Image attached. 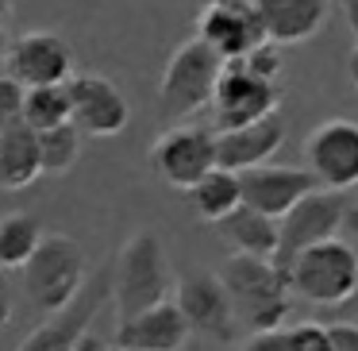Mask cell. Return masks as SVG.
<instances>
[{
    "mask_svg": "<svg viewBox=\"0 0 358 351\" xmlns=\"http://www.w3.org/2000/svg\"><path fill=\"white\" fill-rule=\"evenodd\" d=\"M220 62L201 39H185L178 50L170 55L162 70V81H158V109H162L166 120H185L193 112L208 109L212 93H216L220 81Z\"/></svg>",
    "mask_w": 358,
    "mask_h": 351,
    "instance_id": "5",
    "label": "cell"
},
{
    "mask_svg": "<svg viewBox=\"0 0 358 351\" xmlns=\"http://www.w3.org/2000/svg\"><path fill=\"white\" fill-rule=\"evenodd\" d=\"M108 301H112V259L96 266L93 278H85L81 294L66 309L50 312L16 351H78V343L89 336L93 320L108 309Z\"/></svg>",
    "mask_w": 358,
    "mask_h": 351,
    "instance_id": "6",
    "label": "cell"
},
{
    "mask_svg": "<svg viewBox=\"0 0 358 351\" xmlns=\"http://www.w3.org/2000/svg\"><path fill=\"white\" fill-rule=\"evenodd\" d=\"M108 351H131V347H116V343H112V347Z\"/></svg>",
    "mask_w": 358,
    "mask_h": 351,
    "instance_id": "36",
    "label": "cell"
},
{
    "mask_svg": "<svg viewBox=\"0 0 358 351\" xmlns=\"http://www.w3.org/2000/svg\"><path fill=\"white\" fill-rule=\"evenodd\" d=\"M24 294L39 312H58L81 294L85 286V251L73 235L47 232L24 270Z\"/></svg>",
    "mask_w": 358,
    "mask_h": 351,
    "instance_id": "4",
    "label": "cell"
},
{
    "mask_svg": "<svg viewBox=\"0 0 358 351\" xmlns=\"http://www.w3.org/2000/svg\"><path fill=\"white\" fill-rule=\"evenodd\" d=\"M170 289H173V274L162 235L150 232V228L131 232L112 259V301H116L120 320L170 301Z\"/></svg>",
    "mask_w": 358,
    "mask_h": 351,
    "instance_id": "2",
    "label": "cell"
},
{
    "mask_svg": "<svg viewBox=\"0 0 358 351\" xmlns=\"http://www.w3.org/2000/svg\"><path fill=\"white\" fill-rule=\"evenodd\" d=\"M81 139L85 135L73 124L50 128V132H39V163L43 174H70L81 158Z\"/></svg>",
    "mask_w": 358,
    "mask_h": 351,
    "instance_id": "24",
    "label": "cell"
},
{
    "mask_svg": "<svg viewBox=\"0 0 358 351\" xmlns=\"http://www.w3.org/2000/svg\"><path fill=\"white\" fill-rule=\"evenodd\" d=\"M4 20H8V0H0V39H4Z\"/></svg>",
    "mask_w": 358,
    "mask_h": 351,
    "instance_id": "34",
    "label": "cell"
},
{
    "mask_svg": "<svg viewBox=\"0 0 358 351\" xmlns=\"http://www.w3.org/2000/svg\"><path fill=\"white\" fill-rule=\"evenodd\" d=\"M347 78H350V85L358 89V47L347 55Z\"/></svg>",
    "mask_w": 358,
    "mask_h": 351,
    "instance_id": "32",
    "label": "cell"
},
{
    "mask_svg": "<svg viewBox=\"0 0 358 351\" xmlns=\"http://www.w3.org/2000/svg\"><path fill=\"white\" fill-rule=\"evenodd\" d=\"M43 178L39 163V135L27 124H8L0 132V189L4 193H20V189L35 186Z\"/></svg>",
    "mask_w": 358,
    "mask_h": 351,
    "instance_id": "19",
    "label": "cell"
},
{
    "mask_svg": "<svg viewBox=\"0 0 358 351\" xmlns=\"http://www.w3.org/2000/svg\"><path fill=\"white\" fill-rule=\"evenodd\" d=\"M347 305H358V286H355V297H350V301Z\"/></svg>",
    "mask_w": 358,
    "mask_h": 351,
    "instance_id": "35",
    "label": "cell"
},
{
    "mask_svg": "<svg viewBox=\"0 0 358 351\" xmlns=\"http://www.w3.org/2000/svg\"><path fill=\"white\" fill-rule=\"evenodd\" d=\"M12 320V282H8V270L0 266V328H8Z\"/></svg>",
    "mask_w": 358,
    "mask_h": 351,
    "instance_id": "29",
    "label": "cell"
},
{
    "mask_svg": "<svg viewBox=\"0 0 358 351\" xmlns=\"http://www.w3.org/2000/svg\"><path fill=\"white\" fill-rule=\"evenodd\" d=\"M347 193H331V189H312L304 201H296L285 216L278 220V255L273 263L285 266L293 255H301L304 247H316L339 235L343 212H347Z\"/></svg>",
    "mask_w": 358,
    "mask_h": 351,
    "instance_id": "10",
    "label": "cell"
},
{
    "mask_svg": "<svg viewBox=\"0 0 358 351\" xmlns=\"http://www.w3.org/2000/svg\"><path fill=\"white\" fill-rule=\"evenodd\" d=\"M285 143V120L281 112L266 120H255L247 128H231V132H216V166L231 174H247L255 166H266Z\"/></svg>",
    "mask_w": 358,
    "mask_h": 351,
    "instance_id": "17",
    "label": "cell"
},
{
    "mask_svg": "<svg viewBox=\"0 0 358 351\" xmlns=\"http://www.w3.org/2000/svg\"><path fill=\"white\" fill-rule=\"evenodd\" d=\"M20 104H24V89H20L12 78L0 74V132L20 120Z\"/></svg>",
    "mask_w": 358,
    "mask_h": 351,
    "instance_id": "27",
    "label": "cell"
},
{
    "mask_svg": "<svg viewBox=\"0 0 358 351\" xmlns=\"http://www.w3.org/2000/svg\"><path fill=\"white\" fill-rule=\"evenodd\" d=\"M258 27L278 47H296L324 32L331 16V0H250Z\"/></svg>",
    "mask_w": 358,
    "mask_h": 351,
    "instance_id": "16",
    "label": "cell"
},
{
    "mask_svg": "<svg viewBox=\"0 0 358 351\" xmlns=\"http://www.w3.org/2000/svg\"><path fill=\"white\" fill-rule=\"evenodd\" d=\"M20 124H27L35 135H39V132H50V128L70 124V93H66V85L24 89V104H20Z\"/></svg>",
    "mask_w": 358,
    "mask_h": 351,
    "instance_id": "23",
    "label": "cell"
},
{
    "mask_svg": "<svg viewBox=\"0 0 358 351\" xmlns=\"http://www.w3.org/2000/svg\"><path fill=\"white\" fill-rule=\"evenodd\" d=\"M239 189H243V205H247V209L262 212V216H270V220H281L296 201H304V197L320 186L312 181V174L304 170V166L266 163V166H255V170L239 174Z\"/></svg>",
    "mask_w": 358,
    "mask_h": 351,
    "instance_id": "15",
    "label": "cell"
},
{
    "mask_svg": "<svg viewBox=\"0 0 358 351\" xmlns=\"http://www.w3.org/2000/svg\"><path fill=\"white\" fill-rule=\"evenodd\" d=\"M173 305L178 312L185 317L189 324V336H208V340H220V343H231L235 340V309H231V297L227 289L220 286L216 270H189L178 278L173 286Z\"/></svg>",
    "mask_w": 358,
    "mask_h": 351,
    "instance_id": "12",
    "label": "cell"
},
{
    "mask_svg": "<svg viewBox=\"0 0 358 351\" xmlns=\"http://www.w3.org/2000/svg\"><path fill=\"white\" fill-rule=\"evenodd\" d=\"M243 351H296L293 328H270V332H250Z\"/></svg>",
    "mask_w": 358,
    "mask_h": 351,
    "instance_id": "26",
    "label": "cell"
},
{
    "mask_svg": "<svg viewBox=\"0 0 358 351\" xmlns=\"http://www.w3.org/2000/svg\"><path fill=\"white\" fill-rule=\"evenodd\" d=\"M281 104V85L278 81H262L247 70L243 62H224L212 93V116H216V132H231V128H247L255 120L273 116Z\"/></svg>",
    "mask_w": 358,
    "mask_h": 351,
    "instance_id": "8",
    "label": "cell"
},
{
    "mask_svg": "<svg viewBox=\"0 0 358 351\" xmlns=\"http://www.w3.org/2000/svg\"><path fill=\"white\" fill-rule=\"evenodd\" d=\"M78 351H108V347H104V343H101V340H96V336H93V332H89V336H85V340H81V343H78Z\"/></svg>",
    "mask_w": 358,
    "mask_h": 351,
    "instance_id": "33",
    "label": "cell"
},
{
    "mask_svg": "<svg viewBox=\"0 0 358 351\" xmlns=\"http://www.w3.org/2000/svg\"><path fill=\"white\" fill-rule=\"evenodd\" d=\"M43 224L31 212H4L0 216V266L4 270H24L27 259L43 243Z\"/></svg>",
    "mask_w": 358,
    "mask_h": 351,
    "instance_id": "22",
    "label": "cell"
},
{
    "mask_svg": "<svg viewBox=\"0 0 358 351\" xmlns=\"http://www.w3.org/2000/svg\"><path fill=\"white\" fill-rule=\"evenodd\" d=\"M343 232H347V243H358V197L347 201V212H343Z\"/></svg>",
    "mask_w": 358,
    "mask_h": 351,
    "instance_id": "30",
    "label": "cell"
},
{
    "mask_svg": "<svg viewBox=\"0 0 358 351\" xmlns=\"http://www.w3.org/2000/svg\"><path fill=\"white\" fill-rule=\"evenodd\" d=\"M212 228L224 235V243L235 251V255H255V259H273L278 255V220L262 216V212L247 209V205H239L231 216H224Z\"/></svg>",
    "mask_w": 358,
    "mask_h": 351,
    "instance_id": "20",
    "label": "cell"
},
{
    "mask_svg": "<svg viewBox=\"0 0 358 351\" xmlns=\"http://www.w3.org/2000/svg\"><path fill=\"white\" fill-rule=\"evenodd\" d=\"M304 170L320 189L347 193L358 186V120L331 116L304 139Z\"/></svg>",
    "mask_w": 358,
    "mask_h": 351,
    "instance_id": "7",
    "label": "cell"
},
{
    "mask_svg": "<svg viewBox=\"0 0 358 351\" xmlns=\"http://www.w3.org/2000/svg\"><path fill=\"white\" fill-rule=\"evenodd\" d=\"M239 62L247 66L255 78H262V81H278L281 78V66H285V62H281V47H278V43H270V39H262L255 50H247Z\"/></svg>",
    "mask_w": 358,
    "mask_h": 351,
    "instance_id": "25",
    "label": "cell"
},
{
    "mask_svg": "<svg viewBox=\"0 0 358 351\" xmlns=\"http://www.w3.org/2000/svg\"><path fill=\"white\" fill-rule=\"evenodd\" d=\"M112 343L131 351H181L189 343V324L178 312V305L162 301L155 309H143L135 317L120 320Z\"/></svg>",
    "mask_w": 358,
    "mask_h": 351,
    "instance_id": "18",
    "label": "cell"
},
{
    "mask_svg": "<svg viewBox=\"0 0 358 351\" xmlns=\"http://www.w3.org/2000/svg\"><path fill=\"white\" fill-rule=\"evenodd\" d=\"M339 4H343V16H347V27L358 39V0H339Z\"/></svg>",
    "mask_w": 358,
    "mask_h": 351,
    "instance_id": "31",
    "label": "cell"
},
{
    "mask_svg": "<svg viewBox=\"0 0 358 351\" xmlns=\"http://www.w3.org/2000/svg\"><path fill=\"white\" fill-rule=\"evenodd\" d=\"M289 294L308 305H347L358 286V251L347 240H327L316 247H304L285 263Z\"/></svg>",
    "mask_w": 358,
    "mask_h": 351,
    "instance_id": "3",
    "label": "cell"
},
{
    "mask_svg": "<svg viewBox=\"0 0 358 351\" xmlns=\"http://www.w3.org/2000/svg\"><path fill=\"white\" fill-rule=\"evenodd\" d=\"M185 193H189V205H193V212L204 220V224H220V220L231 216V212L243 205L239 174L220 170V166H216V170H208L193 189H185Z\"/></svg>",
    "mask_w": 358,
    "mask_h": 351,
    "instance_id": "21",
    "label": "cell"
},
{
    "mask_svg": "<svg viewBox=\"0 0 358 351\" xmlns=\"http://www.w3.org/2000/svg\"><path fill=\"white\" fill-rule=\"evenodd\" d=\"M220 62H239L266 39L250 0H208L196 16V35Z\"/></svg>",
    "mask_w": 358,
    "mask_h": 351,
    "instance_id": "14",
    "label": "cell"
},
{
    "mask_svg": "<svg viewBox=\"0 0 358 351\" xmlns=\"http://www.w3.org/2000/svg\"><path fill=\"white\" fill-rule=\"evenodd\" d=\"M324 336H327V351H358V324H350V320L324 324Z\"/></svg>",
    "mask_w": 358,
    "mask_h": 351,
    "instance_id": "28",
    "label": "cell"
},
{
    "mask_svg": "<svg viewBox=\"0 0 358 351\" xmlns=\"http://www.w3.org/2000/svg\"><path fill=\"white\" fill-rule=\"evenodd\" d=\"M4 78L20 89L66 85L73 78V50L55 32H24L4 50Z\"/></svg>",
    "mask_w": 358,
    "mask_h": 351,
    "instance_id": "11",
    "label": "cell"
},
{
    "mask_svg": "<svg viewBox=\"0 0 358 351\" xmlns=\"http://www.w3.org/2000/svg\"><path fill=\"white\" fill-rule=\"evenodd\" d=\"M220 286L231 297L235 320L250 328V332H270L281 328L293 294H289L285 266L273 259H255V255H227L216 270Z\"/></svg>",
    "mask_w": 358,
    "mask_h": 351,
    "instance_id": "1",
    "label": "cell"
},
{
    "mask_svg": "<svg viewBox=\"0 0 358 351\" xmlns=\"http://www.w3.org/2000/svg\"><path fill=\"white\" fill-rule=\"evenodd\" d=\"M66 93H70V124L81 135H93V139H112L127 128L131 120V104L120 93V85L104 74H73L66 81Z\"/></svg>",
    "mask_w": 358,
    "mask_h": 351,
    "instance_id": "13",
    "label": "cell"
},
{
    "mask_svg": "<svg viewBox=\"0 0 358 351\" xmlns=\"http://www.w3.org/2000/svg\"><path fill=\"white\" fill-rule=\"evenodd\" d=\"M155 174L173 189H193L208 170H216V132L201 124L166 128L150 147Z\"/></svg>",
    "mask_w": 358,
    "mask_h": 351,
    "instance_id": "9",
    "label": "cell"
}]
</instances>
